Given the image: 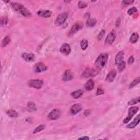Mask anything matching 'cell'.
I'll return each mask as SVG.
<instances>
[{"instance_id": "cell-1", "label": "cell", "mask_w": 140, "mask_h": 140, "mask_svg": "<svg viewBox=\"0 0 140 140\" xmlns=\"http://www.w3.org/2000/svg\"><path fill=\"white\" fill-rule=\"evenodd\" d=\"M108 56L106 53H102L97 57L95 62V65L98 69H101L106 65Z\"/></svg>"}, {"instance_id": "cell-2", "label": "cell", "mask_w": 140, "mask_h": 140, "mask_svg": "<svg viewBox=\"0 0 140 140\" xmlns=\"http://www.w3.org/2000/svg\"><path fill=\"white\" fill-rule=\"evenodd\" d=\"M138 111V107H131L129 109L128 111V116L125 118L123 122L124 124H127L131 120L132 117Z\"/></svg>"}, {"instance_id": "cell-3", "label": "cell", "mask_w": 140, "mask_h": 140, "mask_svg": "<svg viewBox=\"0 0 140 140\" xmlns=\"http://www.w3.org/2000/svg\"><path fill=\"white\" fill-rule=\"evenodd\" d=\"M98 73H99V71L97 69L88 68L83 72L82 76L84 78L93 77L96 76Z\"/></svg>"}, {"instance_id": "cell-4", "label": "cell", "mask_w": 140, "mask_h": 140, "mask_svg": "<svg viewBox=\"0 0 140 140\" xmlns=\"http://www.w3.org/2000/svg\"><path fill=\"white\" fill-rule=\"evenodd\" d=\"M68 16V14L67 13L64 12L60 14H59L57 19L55 20V24L57 26H60L62 25L63 24H64V23L65 22V21L66 20Z\"/></svg>"}, {"instance_id": "cell-5", "label": "cell", "mask_w": 140, "mask_h": 140, "mask_svg": "<svg viewBox=\"0 0 140 140\" xmlns=\"http://www.w3.org/2000/svg\"><path fill=\"white\" fill-rule=\"evenodd\" d=\"M43 81L40 79L31 80L29 83V85L30 86L32 87L33 88H36L37 89H41L42 86H43Z\"/></svg>"}, {"instance_id": "cell-6", "label": "cell", "mask_w": 140, "mask_h": 140, "mask_svg": "<svg viewBox=\"0 0 140 140\" xmlns=\"http://www.w3.org/2000/svg\"><path fill=\"white\" fill-rule=\"evenodd\" d=\"M48 69L47 66L42 62H38L34 65V71L36 73H40L45 71Z\"/></svg>"}, {"instance_id": "cell-7", "label": "cell", "mask_w": 140, "mask_h": 140, "mask_svg": "<svg viewBox=\"0 0 140 140\" xmlns=\"http://www.w3.org/2000/svg\"><path fill=\"white\" fill-rule=\"evenodd\" d=\"M61 115V112L59 110L54 109L51 111L48 115V118L50 120H56L60 117Z\"/></svg>"}, {"instance_id": "cell-8", "label": "cell", "mask_w": 140, "mask_h": 140, "mask_svg": "<svg viewBox=\"0 0 140 140\" xmlns=\"http://www.w3.org/2000/svg\"><path fill=\"white\" fill-rule=\"evenodd\" d=\"M115 37H116V34L114 31H112L109 34L107 35V36L105 40L104 43L106 44H112L115 41Z\"/></svg>"}, {"instance_id": "cell-9", "label": "cell", "mask_w": 140, "mask_h": 140, "mask_svg": "<svg viewBox=\"0 0 140 140\" xmlns=\"http://www.w3.org/2000/svg\"><path fill=\"white\" fill-rule=\"evenodd\" d=\"M73 78V73L71 70L67 69L65 72L62 76V80L65 82L69 81Z\"/></svg>"}, {"instance_id": "cell-10", "label": "cell", "mask_w": 140, "mask_h": 140, "mask_svg": "<svg viewBox=\"0 0 140 140\" xmlns=\"http://www.w3.org/2000/svg\"><path fill=\"white\" fill-rule=\"evenodd\" d=\"M60 51L62 54L64 55H68L71 52V47L67 43H64L60 49Z\"/></svg>"}, {"instance_id": "cell-11", "label": "cell", "mask_w": 140, "mask_h": 140, "mask_svg": "<svg viewBox=\"0 0 140 140\" xmlns=\"http://www.w3.org/2000/svg\"><path fill=\"white\" fill-rule=\"evenodd\" d=\"M82 24L80 23H76L75 25H73L72 27L71 30L69 31V35H73V34L77 32L82 28Z\"/></svg>"}, {"instance_id": "cell-12", "label": "cell", "mask_w": 140, "mask_h": 140, "mask_svg": "<svg viewBox=\"0 0 140 140\" xmlns=\"http://www.w3.org/2000/svg\"><path fill=\"white\" fill-rule=\"evenodd\" d=\"M22 57L25 61L27 62H32L34 59V55L33 54L24 52L22 55Z\"/></svg>"}, {"instance_id": "cell-13", "label": "cell", "mask_w": 140, "mask_h": 140, "mask_svg": "<svg viewBox=\"0 0 140 140\" xmlns=\"http://www.w3.org/2000/svg\"><path fill=\"white\" fill-rule=\"evenodd\" d=\"M124 61V52L120 51L115 56V62L117 65Z\"/></svg>"}, {"instance_id": "cell-14", "label": "cell", "mask_w": 140, "mask_h": 140, "mask_svg": "<svg viewBox=\"0 0 140 140\" xmlns=\"http://www.w3.org/2000/svg\"><path fill=\"white\" fill-rule=\"evenodd\" d=\"M82 110V106L80 104L77 103L73 105L71 108V113L73 115L77 114L78 112Z\"/></svg>"}, {"instance_id": "cell-15", "label": "cell", "mask_w": 140, "mask_h": 140, "mask_svg": "<svg viewBox=\"0 0 140 140\" xmlns=\"http://www.w3.org/2000/svg\"><path fill=\"white\" fill-rule=\"evenodd\" d=\"M139 120H140V115L138 114L137 116L134 119V120L127 126V128L129 129L134 128L136 126H137L138 124V123H139Z\"/></svg>"}, {"instance_id": "cell-16", "label": "cell", "mask_w": 140, "mask_h": 140, "mask_svg": "<svg viewBox=\"0 0 140 140\" xmlns=\"http://www.w3.org/2000/svg\"><path fill=\"white\" fill-rule=\"evenodd\" d=\"M116 75H117L116 71H115V69H112L107 75V77H106V80L108 82H113L114 79H115V77H116Z\"/></svg>"}, {"instance_id": "cell-17", "label": "cell", "mask_w": 140, "mask_h": 140, "mask_svg": "<svg viewBox=\"0 0 140 140\" xmlns=\"http://www.w3.org/2000/svg\"><path fill=\"white\" fill-rule=\"evenodd\" d=\"M37 14L40 16L45 18H49L51 16L52 13L49 10H40V11H38L37 12Z\"/></svg>"}, {"instance_id": "cell-18", "label": "cell", "mask_w": 140, "mask_h": 140, "mask_svg": "<svg viewBox=\"0 0 140 140\" xmlns=\"http://www.w3.org/2000/svg\"><path fill=\"white\" fill-rule=\"evenodd\" d=\"M85 88L86 90L90 91L92 90L94 88V80L92 79L88 80L86 83H85Z\"/></svg>"}, {"instance_id": "cell-19", "label": "cell", "mask_w": 140, "mask_h": 140, "mask_svg": "<svg viewBox=\"0 0 140 140\" xmlns=\"http://www.w3.org/2000/svg\"><path fill=\"white\" fill-rule=\"evenodd\" d=\"M83 94V92L82 90H76L71 93V96L74 99H78V98L81 97Z\"/></svg>"}, {"instance_id": "cell-20", "label": "cell", "mask_w": 140, "mask_h": 140, "mask_svg": "<svg viewBox=\"0 0 140 140\" xmlns=\"http://www.w3.org/2000/svg\"><path fill=\"white\" fill-rule=\"evenodd\" d=\"M19 12L22 14L23 16L25 17H30L32 16V14H31V12L27 9L24 7V6L20 10Z\"/></svg>"}, {"instance_id": "cell-21", "label": "cell", "mask_w": 140, "mask_h": 140, "mask_svg": "<svg viewBox=\"0 0 140 140\" xmlns=\"http://www.w3.org/2000/svg\"><path fill=\"white\" fill-rule=\"evenodd\" d=\"M138 38H139L138 34L136 32L134 33L131 34V36L130 37V39H129V41H130L131 43H135L138 41Z\"/></svg>"}, {"instance_id": "cell-22", "label": "cell", "mask_w": 140, "mask_h": 140, "mask_svg": "<svg viewBox=\"0 0 140 140\" xmlns=\"http://www.w3.org/2000/svg\"><path fill=\"white\" fill-rule=\"evenodd\" d=\"M10 5L12 7V8L16 10V11L19 12L20 10L24 6H23L22 5L20 4L19 3H16V2H14V3H10Z\"/></svg>"}, {"instance_id": "cell-23", "label": "cell", "mask_w": 140, "mask_h": 140, "mask_svg": "<svg viewBox=\"0 0 140 140\" xmlns=\"http://www.w3.org/2000/svg\"><path fill=\"white\" fill-rule=\"evenodd\" d=\"M97 23V21L95 19H89L87 20L86 25L88 27H93L95 26Z\"/></svg>"}, {"instance_id": "cell-24", "label": "cell", "mask_w": 140, "mask_h": 140, "mask_svg": "<svg viewBox=\"0 0 140 140\" xmlns=\"http://www.w3.org/2000/svg\"><path fill=\"white\" fill-rule=\"evenodd\" d=\"M10 42V38L8 36H6L4 39H3L2 41V47H5L7 46L8 44H9Z\"/></svg>"}, {"instance_id": "cell-25", "label": "cell", "mask_w": 140, "mask_h": 140, "mask_svg": "<svg viewBox=\"0 0 140 140\" xmlns=\"http://www.w3.org/2000/svg\"><path fill=\"white\" fill-rule=\"evenodd\" d=\"M7 114L12 118H16L18 117V113L14 110H9L7 112Z\"/></svg>"}, {"instance_id": "cell-26", "label": "cell", "mask_w": 140, "mask_h": 140, "mask_svg": "<svg viewBox=\"0 0 140 140\" xmlns=\"http://www.w3.org/2000/svg\"><path fill=\"white\" fill-rule=\"evenodd\" d=\"M88 46V42L86 40H83L80 42V47H81L82 49L85 50Z\"/></svg>"}, {"instance_id": "cell-27", "label": "cell", "mask_w": 140, "mask_h": 140, "mask_svg": "<svg viewBox=\"0 0 140 140\" xmlns=\"http://www.w3.org/2000/svg\"><path fill=\"white\" fill-rule=\"evenodd\" d=\"M139 81H140V78L139 77H137V78H135L134 80V81H133L132 82H131L130 83V85H129L130 88H133L134 86H135V85L138 84L139 83Z\"/></svg>"}, {"instance_id": "cell-28", "label": "cell", "mask_w": 140, "mask_h": 140, "mask_svg": "<svg viewBox=\"0 0 140 140\" xmlns=\"http://www.w3.org/2000/svg\"><path fill=\"white\" fill-rule=\"evenodd\" d=\"M139 102V97H138L137 98H135V99H134L130 100L128 102V104L129 105V106H131V105L137 104Z\"/></svg>"}, {"instance_id": "cell-29", "label": "cell", "mask_w": 140, "mask_h": 140, "mask_svg": "<svg viewBox=\"0 0 140 140\" xmlns=\"http://www.w3.org/2000/svg\"><path fill=\"white\" fill-rule=\"evenodd\" d=\"M117 66H118V69L119 70V71L121 72H122L123 71V70L125 68V66H126L125 62L123 61L121 63H120V64L118 65Z\"/></svg>"}, {"instance_id": "cell-30", "label": "cell", "mask_w": 140, "mask_h": 140, "mask_svg": "<svg viewBox=\"0 0 140 140\" xmlns=\"http://www.w3.org/2000/svg\"><path fill=\"white\" fill-rule=\"evenodd\" d=\"M44 129V125H41L40 126H38V127L34 130L33 133L34 134H35V133L41 131L42 130H43Z\"/></svg>"}, {"instance_id": "cell-31", "label": "cell", "mask_w": 140, "mask_h": 140, "mask_svg": "<svg viewBox=\"0 0 140 140\" xmlns=\"http://www.w3.org/2000/svg\"><path fill=\"white\" fill-rule=\"evenodd\" d=\"M137 8H135V7L131 8L129 9L128 10V14L130 15H131L133 14H134L135 13H137Z\"/></svg>"}, {"instance_id": "cell-32", "label": "cell", "mask_w": 140, "mask_h": 140, "mask_svg": "<svg viewBox=\"0 0 140 140\" xmlns=\"http://www.w3.org/2000/svg\"><path fill=\"white\" fill-rule=\"evenodd\" d=\"M28 107H29V110H30L31 111H35L36 109V105L33 102H30L28 103Z\"/></svg>"}, {"instance_id": "cell-33", "label": "cell", "mask_w": 140, "mask_h": 140, "mask_svg": "<svg viewBox=\"0 0 140 140\" xmlns=\"http://www.w3.org/2000/svg\"><path fill=\"white\" fill-rule=\"evenodd\" d=\"M8 22V19L7 17H2L1 20V24L2 26H5Z\"/></svg>"}, {"instance_id": "cell-34", "label": "cell", "mask_w": 140, "mask_h": 140, "mask_svg": "<svg viewBox=\"0 0 140 140\" xmlns=\"http://www.w3.org/2000/svg\"><path fill=\"white\" fill-rule=\"evenodd\" d=\"M87 4L84 2L83 1H79L78 2V7L79 8H84L87 7Z\"/></svg>"}, {"instance_id": "cell-35", "label": "cell", "mask_w": 140, "mask_h": 140, "mask_svg": "<svg viewBox=\"0 0 140 140\" xmlns=\"http://www.w3.org/2000/svg\"><path fill=\"white\" fill-rule=\"evenodd\" d=\"M104 94V90H103L102 88H98L97 92H96V95H102V94Z\"/></svg>"}, {"instance_id": "cell-36", "label": "cell", "mask_w": 140, "mask_h": 140, "mask_svg": "<svg viewBox=\"0 0 140 140\" xmlns=\"http://www.w3.org/2000/svg\"><path fill=\"white\" fill-rule=\"evenodd\" d=\"M104 33H105V31L104 30H103L101 31V32L99 34V36H98V39H99V40L102 39V37L104 36Z\"/></svg>"}, {"instance_id": "cell-37", "label": "cell", "mask_w": 140, "mask_h": 140, "mask_svg": "<svg viewBox=\"0 0 140 140\" xmlns=\"http://www.w3.org/2000/svg\"><path fill=\"white\" fill-rule=\"evenodd\" d=\"M134 2V1H123L122 2V5H130Z\"/></svg>"}, {"instance_id": "cell-38", "label": "cell", "mask_w": 140, "mask_h": 140, "mask_svg": "<svg viewBox=\"0 0 140 140\" xmlns=\"http://www.w3.org/2000/svg\"><path fill=\"white\" fill-rule=\"evenodd\" d=\"M134 58L133 57V56H131L130 58H129V60H128V64L129 65H131L132 64H133L134 62Z\"/></svg>"}, {"instance_id": "cell-39", "label": "cell", "mask_w": 140, "mask_h": 140, "mask_svg": "<svg viewBox=\"0 0 140 140\" xmlns=\"http://www.w3.org/2000/svg\"><path fill=\"white\" fill-rule=\"evenodd\" d=\"M79 139H89V138L88 137H87V136H84V137H80L79 138Z\"/></svg>"}]
</instances>
